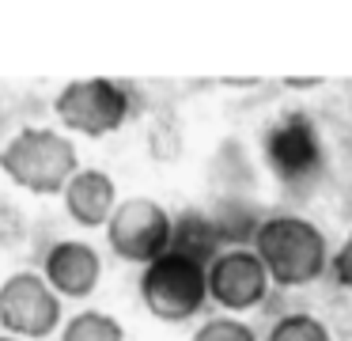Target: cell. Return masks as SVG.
Masks as SVG:
<instances>
[{
	"label": "cell",
	"instance_id": "6da1fadb",
	"mask_svg": "<svg viewBox=\"0 0 352 341\" xmlns=\"http://www.w3.org/2000/svg\"><path fill=\"white\" fill-rule=\"evenodd\" d=\"M254 254L269 269V280L303 288L326 273V235L303 216H269L254 227Z\"/></svg>",
	"mask_w": 352,
	"mask_h": 341
},
{
	"label": "cell",
	"instance_id": "7a4b0ae2",
	"mask_svg": "<svg viewBox=\"0 0 352 341\" xmlns=\"http://www.w3.org/2000/svg\"><path fill=\"white\" fill-rule=\"evenodd\" d=\"M0 171L31 194H65L80 171L76 144L57 129H19L0 148Z\"/></svg>",
	"mask_w": 352,
	"mask_h": 341
},
{
	"label": "cell",
	"instance_id": "3957f363",
	"mask_svg": "<svg viewBox=\"0 0 352 341\" xmlns=\"http://www.w3.org/2000/svg\"><path fill=\"white\" fill-rule=\"evenodd\" d=\"M140 300L163 322H186L208 300V269L193 258L167 250L140 273Z\"/></svg>",
	"mask_w": 352,
	"mask_h": 341
},
{
	"label": "cell",
	"instance_id": "277c9868",
	"mask_svg": "<svg viewBox=\"0 0 352 341\" xmlns=\"http://www.w3.org/2000/svg\"><path fill=\"white\" fill-rule=\"evenodd\" d=\"M261 152H265L269 171L292 189L311 186L326 167L322 133L307 114H284L280 121H273L261 136Z\"/></svg>",
	"mask_w": 352,
	"mask_h": 341
},
{
	"label": "cell",
	"instance_id": "5b68a950",
	"mask_svg": "<svg viewBox=\"0 0 352 341\" xmlns=\"http://www.w3.org/2000/svg\"><path fill=\"white\" fill-rule=\"evenodd\" d=\"M170 235H175V216L152 197H129L118 201L114 216L107 224L110 250L125 262L152 265L170 250Z\"/></svg>",
	"mask_w": 352,
	"mask_h": 341
},
{
	"label": "cell",
	"instance_id": "8992f818",
	"mask_svg": "<svg viewBox=\"0 0 352 341\" xmlns=\"http://www.w3.org/2000/svg\"><path fill=\"white\" fill-rule=\"evenodd\" d=\"M54 110L65 129H76L84 136H107L125 125L129 118V95L107 76L72 80L54 99Z\"/></svg>",
	"mask_w": 352,
	"mask_h": 341
},
{
	"label": "cell",
	"instance_id": "52a82bcc",
	"mask_svg": "<svg viewBox=\"0 0 352 341\" xmlns=\"http://www.w3.org/2000/svg\"><path fill=\"white\" fill-rule=\"evenodd\" d=\"M0 326L19 341L50 338L61 326V296L38 273H12L0 285Z\"/></svg>",
	"mask_w": 352,
	"mask_h": 341
},
{
	"label": "cell",
	"instance_id": "ba28073f",
	"mask_svg": "<svg viewBox=\"0 0 352 341\" xmlns=\"http://www.w3.org/2000/svg\"><path fill=\"white\" fill-rule=\"evenodd\" d=\"M269 269L261 258L246 247L220 250L208 265V296L220 303L223 311H250L265 300L269 292Z\"/></svg>",
	"mask_w": 352,
	"mask_h": 341
},
{
	"label": "cell",
	"instance_id": "9c48e42d",
	"mask_svg": "<svg viewBox=\"0 0 352 341\" xmlns=\"http://www.w3.org/2000/svg\"><path fill=\"white\" fill-rule=\"evenodd\" d=\"M99 273H102V262L91 242L65 239L57 247H50L46 254V285L57 296H69V300L91 296L95 285H99Z\"/></svg>",
	"mask_w": 352,
	"mask_h": 341
},
{
	"label": "cell",
	"instance_id": "30bf717a",
	"mask_svg": "<svg viewBox=\"0 0 352 341\" xmlns=\"http://www.w3.org/2000/svg\"><path fill=\"white\" fill-rule=\"evenodd\" d=\"M65 209L80 227L110 224L118 209V186L107 171H76L65 186Z\"/></svg>",
	"mask_w": 352,
	"mask_h": 341
},
{
	"label": "cell",
	"instance_id": "8fae6325",
	"mask_svg": "<svg viewBox=\"0 0 352 341\" xmlns=\"http://www.w3.org/2000/svg\"><path fill=\"white\" fill-rule=\"evenodd\" d=\"M220 227H216V220H208L205 212H182V216L175 220V235H170V250L175 254H186L193 258V262H201L208 269L212 265V258L220 254Z\"/></svg>",
	"mask_w": 352,
	"mask_h": 341
},
{
	"label": "cell",
	"instance_id": "7c38bea8",
	"mask_svg": "<svg viewBox=\"0 0 352 341\" xmlns=\"http://www.w3.org/2000/svg\"><path fill=\"white\" fill-rule=\"evenodd\" d=\"M61 341H125V330L118 318L102 315V311H80L65 322Z\"/></svg>",
	"mask_w": 352,
	"mask_h": 341
},
{
	"label": "cell",
	"instance_id": "4fadbf2b",
	"mask_svg": "<svg viewBox=\"0 0 352 341\" xmlns=\"http://www.w3.org/2000/svg\"><path fill=\"white\" fill-rule=\"evenodd\" d=\"M265 341H333L326 330V322L314 315H284L273 322V330L265 333Z\"/></svg>",
	"mask_w": 352,
	"mask_h": 341
},
{
	"label": "cell",
	"instance_id": "5bb4252c",
	"mask_svg": "<svg viewBox=\"0 0 352 341\" xmlns=\"http://www.w3.org/2000/svg\"><path fill=\"white\" fill-rule=\"evenodd\" d=\"M193 341H258V338H254V330L246 322H239V318H208V322L193 333Z\"/></svg>",
	"mask_w": 352,
	"mask_h": 341
},
{
	"label": "cell",
	"instance_id": "9a60e30c",
	"mask_svg": "<svg viewBox=\"0 0 352 341\" xmlns=\"http://www.w3.org/2000/svg\"><path fill=\"white\" fill-rule=\"evenodd\" d=\"M333 277L341 288H352V231H349V239L341 242V250L333 254Z\"/></svg>",
	"mask_w": 352,
	"mask_h": 341
},
{
	"label": "cell",
	"instance_id": "2e32d148",
	"mask_svg": "<svg viewBox=\"0 0 352 341\" xmlns=\"http://www.w3.org/2000/svg\"><path fill=\"white\" fill-rule=\"evenodd\" d=\"M0 341H19V338H0Z\"/></svg>",
	"mask_w": 352,
	"mask_h": 341
}]
</instances>
